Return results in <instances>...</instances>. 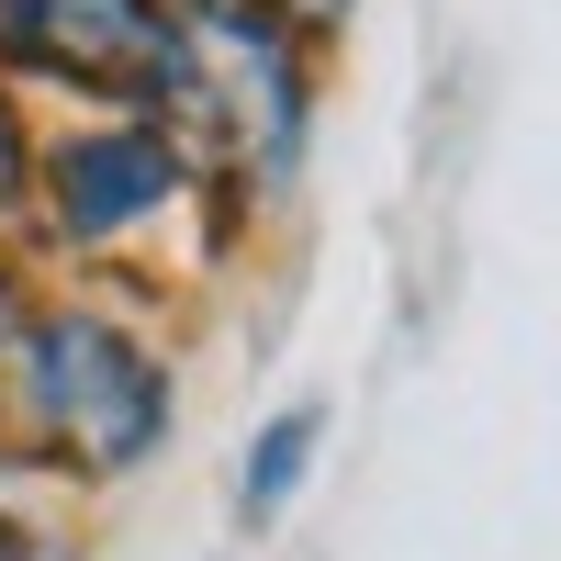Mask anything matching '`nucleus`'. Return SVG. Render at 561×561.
Returning a JSON list of instances; mask_svg holds the SVG:
<instances>
[{"label": "nucleus", "mask_w": 561, "mask_h": 561, "mask_svg": "<svg viewBox=\"0 0 561 561\" xmlns=\"http://www.w3.org/2000/svg\"><path fill=\"white\" fill-rule=\"evenodd\" d=\"M34 214V124H23V90L0 79V225Z\"/></svg>", "instance_id": "obj_5"}, {"label": "nucleus", "mask_w": 561, "mask_h": 561, "mask_svg": "<svg viewBox=\"0 0 561 561\" xmlns=\"http://www.w3.org/2000/svg\"><path fill=\"white\" fill-rule=\"evenodd\" d=\"M192 180H203V135H180L158 113H102V124H68L34 147V214L57 248L102 259L147 225H169L192 203Z\"/></svg>", "instance_id": "obj_3"}, {"label": "nucleus", "mask_w": 561, "mask_h": 561, "mask_svg": "<svg viewBox=\"0 0 561 561\" xmlns=\"http://www.w3.org/2000/svg\"><path fill=\"white\" fill-rule=\"evenodd\" d=\"M12 370H23V415L45 427V449L79 460V472H135V460L169 449L180 393L135 325L90 314V304H45V314H23Z\"/></svg>", "instance_id": "obj_1"}, {"label": "nucleus", "mask_w": 561, "mask_h": 561, "mask_svg": "<svg viewBox=\"0 0 561 561\" xmlns=\"http://www.w3.org/2000/svg\"><path fill=\"white\" fill-rule=\"evenodd\" d=\"M0 79H45L102 113H158L180 135H214L180 0H0Z\"/></svg>", "instance_id": "obj_2"}, {"label": "nucleus", "mask_w": 561, "mask_h": 561, "mask_svg": "<svg viewBox=\"0 0 561 561\" xmlns=\"http://www.w3.org/2000/svg\"><path fill=\"white\" fill-rule=\"evenodd\" d=\"M314 449H325V404H280L270 427L248 438V472H237V494H248V517H280V505L304 494V472H314Z\"/></svg>", "instance_id": "obj_4"}, {"label": "nucleus", "mask_w": 561, "mask_h": 561, "mask_svg": "<svg viewBox=\"0 0 561 561\" xmlns=\"http://www.w3.org/2000/svg\"><path fill=\"white\" fill-rule=\"evenodd\" d=\"M23 314H34V304H23V280H12V259H0V359L23 348Z\"/></svg>", "instance_id": "obj_6"}]
</instances>
